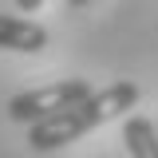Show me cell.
Here are the masks:
<instances>
[{"label":"cell","mask_w":158,"mask_h":158,"mask_svg":"<svg viewBox=\"0 0 158 158\" xmlns=\"http://www.w3.org/2000/svg\"><path fill=\"white\" fill-rule=\"evenodd\" d=\"M16 4H20V12H36L44 0H16Z\"/></svg>","instance_id":"cell-5"},{"label":"cell","mask_w":158,"mask_h":158,"mask_svg":"<svg viewBox=\"0 0 158 158\" xmlns=\"http://www.w3.org/2000/svg\"><path fill=\"white\" fill-rule=\"evenodd\" d=\"M91 95V83L87 79H59V83H48V87H36V91H20V95L8 99V118L12 123H24V127H36L44 118L67 111L71 103Z\"/></svg>","instance_id":"cell-2"},{"label":"cell","mask_w":158,"mask_h":158,"mask_svg":"<svg viewBox=\"0 0 158 158\" xmlns=\"http://www.w3.org/2000/svg\"><path fill=\"white\" fill-rule=\"evenodd\" d=\"M123 142H127L131 158H158V131L142 115H131L123 123Z\"/></svg>","instance_id":"cell-4"},{"label":"cell","mask_w":158,"mask_h":158,"mask_svg":"<svg viewBox=\"0 0 158 158\" xmlns=\"http://www.w3.org/2000/svg\"><path fill=\"white\" fill-rule=\"evenodd\" d=\"M67 4H71V8H83V4H91V0H67Z\"/></svg>","instance_id":"cell-6"},{"label":"cell","mask_w":158,"mask_h":158,"mask_svg":"<svg viewBox=\"0 0 158 158\" xmlns=\"http://www.w3.org/2000/svg\"><path fill=\"white\" fill-rule=\"evenodd\" d=\"M138 95H142V91H138L131 79L107 83V87L91 91L87 99L71 103L67 111L44 118L36 127H28V146H32V150H59V146H67V142H75V138L91 135L95 127L111 123V118H123L127 111H135Z\"/></svg>","instance_id":"cell-1"},{"label":"cell","mask_w":158,"mask_h":158,"mask_svg":"<svg viewBox=\"0 0 158 158\" xmlns=\"http://www.w3.org/2000/svg\"><path fill=\"white\" fill-rule=\"evenodd\" d=\"M0 48L4 52H44L48 48V32L20 16H4L0 12Z\"/></svg>","instance_id":"cell-3"}]
</instances>
